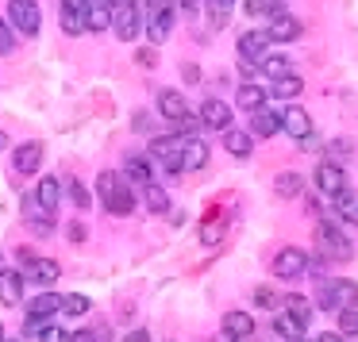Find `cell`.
Returning a JSON list of instances; mask_svg holds the SVG:
<instances>
[{
  "label": "cell",
  "instance_id": "obj_1",
  "mask_svg": "<svg viewBox=\"0 0 358 342\" xmlns=\"http://www.w3.org/2000/svg\"><path fill=\"white\" fill-rule=\"evenodd\" d=\"M312 242H316V254L327 258V262H350V254H355L350 235L335 223H324V219H320L316 231H312Z\"/></svg>",
  "mask_w": 358,
  "mask_h": 342
},
{
  "label": "cell",
  "instance_id": "obj_2",
  "mask_svg": "<svg viewBox=\"0 0 358 342\" xmlns=\"http://www.w3.org/2000/svg\"><path fill=\"white\" fill-rule=\"evenodd\" d=\"M358 304V285L343 277H320L316 285V308L320 311H339V308H355Z\"/></svg>",
  "mask_w": 358,
  "mask_h": 342
},
{
  "label": "cell",
  "instance_id": "obj_3",
  "mask_svg": "<svg viewBox=\"0 0 358 342\" xmlns=\"http://www.w3.org/2000/svg\"><path fill=\"white\" fill-rule=\"evenodd\" d=\"M150 158L162 162V170L181 173L185 170V135H158V139H150Z\"/></svg>",
  "mask_w": 358,
  "mask_h": 342
},
{
  "label": "cell",
  "instance_id": "obj_4",
  "mask_svg": "<svg viewBox=\"0 0 358 342\" xmlns=\"http://www.w3.org/2000/svg\"><path fill=\"white\" fill-rule=\"evenodd\" d=\"M20 211H24V223H27V231H31V235H50V231H55V208L43 204L39 193H27Z\"/></svg>",
  "mask_w": 358,
  "mask_h": 342
},
{
  "label": "cell",
  "instance_id": "obj_5",
  "mask_svg": "<svg viewBox=\"0 0 358 342\" xmlns=\"http://www.w3.org/2000/svg\"><path fill=\"white\" fill-rule=\"evenodd\" d=\"M112 31L120 35L124 43H135L143 31V12L135 0H127V4H112Z\"/></svg>",
  "mask_w": 358,
  "mask_h": 342
},
{
  "label": "cell",
  "instance_id": "obj_6",
  "mask_svg": "<svg viewBox=\"0 0 358 342\" xmlns=\"http://www.w3.org/2000/svg\"><path fill=\"white\" fill-rule=\"evenodd\" d=\"M270 269H273V277H281V281H296V277L308 273V254H304L301 246H285V250L273 254Z\"/></svg>",
  "mask_w": 358,
  "mask_h": 342
},
{
  "label": "cell",
  "instance_id": "obj_7",
  "mask_svg": "<svg viewBox=\"0 0 358 342\" xmlns=\"http://www.w3.org/2000/svg\"><path fill=\"white\" fill-rule=\"evenodd\" d=\"M8 20L24 35H39L43 16H39V0H8Z\"/></svg>",
  "mask_w": 358,
  "mask_h": 342
},
{
  "label": "cell",
  "instance_id": "obj_8",
  "mask_svg": "<svg viewBox=\"0 0 358 342\" xmlns=\"http://www.w3.org/2000/svg\"><path fill=\"white\" fill-rule=\"evenodd\" d=\"M281 131H285L289 139H296V142L312 139V116L301 108V104H285V108H281Z\"/></svg>",
  "mask_w": 358,
  "mask_h": 342
},
{
  "label": "cell",
  "instance_id": "obj_9",
  "mask_svg": "<svg viewBox=\"0 0 358 342\" xmlns=\"http://www.w3.org/2000/svg\"><path fill=\"white\" fill-rule=\"evenodd\" d=\"M158 116L170 119V124H193V108L185 104V96L173 93V89H166V93H158Z\"/></svg>",
  "mask_w": 358,
  "mask_h": 342
},
{
  "label": "cell",
  "instance_id": "obj_10",
  "mask_svg": "<svg viewBox=\"0 0 358 342\" xmlns=\"http://www.w3.org/2000/svg\"><path fill=\"white\" fill-rule=\"evenodd\" d=\"M270 31H243L239 35V58L243 62H255V66H262V58L270 54Z\"/></svg>",
  "mask_w": 358,
  "mask_h": 342
},
{
  "label": "cell",
  "instance_id": "obj_11",
  "mask_svg": "<svg viewBox=\"0 0 358 342\" xmlns=\"http://www.w3.org/2000/svg\"><path fill=\"white\" fill-rule=\"evenodd\" d=\"M316 188L335 200V196L347 188V173H343V165H339V162H320V165H316Z\"/></svg>",
  "mask_w": 358,
  "mask_h": 342
},
{
  "label": "cell",
  "instance_id": "obj_12",
  "mask_svg": "<svg viewBox=\"0 0 358 342\" xmlns=\"http://www.w3.org/2000/svg\"><path fill=\"white\" fill-rule=\"evenodd\" d=\"M231 108L235 104H227V101H204L201 104V124L212 127V131H227V127H231Z\"/></svg>",
  "mask_w": 358,
  "mask_h": 342
},
{
  "label": "cell",
  "instance_id": "obj_13",
  "mask_svg": "<svg viewBox=\"0 0 358 342\" xmlns=\"http://www.w3.org/2000/svg\"><path fill=\"white\" fill-rule=\"evenodd\" d=\"M135 200H139V188H135L131 181H124L116 193L104 196V208H108L112 216H131V211H135Z\"/></svg>",
  "mask_w": 358,
  "mask_h": 342
},
{
  "label": "cell",
  "instance_id": "obj_14",
  "mask_svg": "<svg viewBox=\"0 0 358 342\" xmlns=\"http://www.w3.org/2000/svg\"><path fill=\"white\" fill-rule=\"evenodd\" d=\"M266 101H270V93H266L258 81H243L239 89H235V108H243V112H258V108H266Z\"/></svg>",
  "mask_w": 358,
  "mask_h": 342
},
{
  "label": "cell",
  "instance_id": "obj_15",
  "mask_svg": "<svg viewBox=\"0 0 358 342\" xmlns=\"http://www.w3.org/2000/svg\"><path fill=\"white\" fill-rule=\"evenodd\" d=\"M12 165L20 173H39L43 170V142H24L12 150Z\"/></svg>",
  "mask_w": 358,
  "mask_h": 342
},
{
  "label": "cell",
  "instance_id": "obj_16",
  "mask_svg": "<svg viewBox=\"0 0 358 342\" xmlns=\"http://www.w3.org/2000/svg\"><path fill=\"white\" fill-rule=\"evenodd\" d=\"M270 39L273 43H293V39H301V20L296 16H289V12H278V16L270 20Z\"/></svg>",
  "mask_w": 358,
  "mask_h": 342
},
{
  "label": "cell",
  "instance_id": "obj_17",
  "mask_svg": "<svg viewBox=\"0 0 358 342\" xmlns=\"http://www.w3.org/2000/svg\"><path fill=\"white\" fill-rule=\"evenodd\" d=\"M278 131H281V112H273V108L250 112V135H255V139H270V135H278Z\"/></svg>",
  "mask_w": 358,
  "mask_h": 342
},
{
  "label": "cell",
  "instance_id": "obj_18",
  "mask_svg": "<svg viewBox=\"0 0 358 342\" xmlns=\"http://www.w3.org/2000/svg\"><path fill=\"white\" fill-rule=\"evenodd\" d=\"M224 147H227V154H235V158H250V150H255V135H250V127H227L224 131Z\"/></svg>",
  "mask_w": 358,
  "mask_h": 342
},
{
  "label": "cell",
  "instance_id": "obj_19",
  "mask_svg": "<svg viewBox=\"0 0 358 342\" xmlns=\"http://www.w3.org/2000/svg\"><path fill=\"white\" fill-rule=\"evenodd\" d=\"M55 311H62V296L55 288H43L31 304H27V319H50Z\"/></svg>",
  "mask_w": 358,
  "mask_h": 342
},
{
  "label": "cell",
  "instance_id": "obj_20",
  "mask_svg": "<svg viewBox=\"0 0 358 342\" xmlns=\"http://www.w3.org/2000/svg\"><path fill=\"white\" fill-rule=\"evenodd\" d=\"M127 181H131L135 188H147V185H155V170H150V158H143V154H135V158H127Z\"/></svg>",
  "mask_w": 358,
  "mask_h": 342
},
{
  "label": "cell",
  "instance_id": "obj_21",
  "mask_svg": "<svg viewBox=\"0 0 358 342\" xmlns=\"http://www.w3.org/2000/svg\"><path fill=\"white\" fill-rule=\"evenodd\" d=\"M89 31L104 35L112 27V0H89Z\"/></svg>",
  "mask_w": 358,
  "mask_h": 342
},
{
  "label": "cell",
  "instance_id": "obj_22",
  "mask_svg": "<svg viewBox=\"0 0 358 342\" xmlns=\"http://www.w3.org/2000/svg\"><path fill=\"white\" fill-rule=\"evenodd\" d=\"M224 334H231L235 342L250 339V334H255V319H250L247 311H227L224 315Z\"/></svg>",
  "mask_w": 358,
  "mask_h": 342
},
{
  "label": "cell",
  "instance_id": "obj_23",
  "mask_svg": "<svg viewBox=\"0 0 358 342\" xmlns=\"http://www.w3.org/2000/svg\"><path fill=\"white\" fill-rule=\"evenodd\" d=\"M304 327H308V323H304L301 315H293V311H285V308H281L278 319H273V331H278L281 339H289V342L304 339Z\"/></svg>",
  "mask_w": 358,
  "mask_h": 342
},
{
  "label": "cell",
  "instance_id": "obj_24",
  "mask_svg": "<svg viewBox=\"0 0 358 342\" xmlns=\"http://www.w3.org/2000/svg\"><path fill=\"white\" fill-rule=\"evenodd\" d=\"M20 296H24V277L16 269H4L0 273V300L12 308V304H20Z\"/></svg>",
  "mask_w": 358,
  "mask_h": 342
},
{
  "label": "cell",
  "instance_id": "obj_25",
  "mask_svg": "<svg viewBox=\"0 0 358 342\" xmlns=\"http://www.w3.org/2000/svg\"><path fill=\"white\" fill-rule=\"evenodd\" d=\"M58 24H62L66 35H73V39H78L81 31H89V12H85V8H66V4H62V16H58Z\"/></svg>",
  "mask_w": 358,
  "mask_h": 342
},
{
  "label": "cell",
  "instance_id": "obj_26",
  "mask_svg": "<svg viewBox=\"0 0 358 342\" xmlns=\"http://www.w3.org/2000/svg\"><path fill=\"white\" fill-rule=\"evenodd\" d=\"M173 31V8H166V12H158V16H147V35H150V43H166V35Z\"/></svg>",
  "mask_w": 358,
  "mask_h": 342
},
{
  "label": "cell",
  "instance_id": "obj_27",
  "mask_svg": "<svg viewBox=\"0 0 358 342\" xmlns=\"http://www.w3.org/2000/svg\"><path fill=\"white\" fill-rule=\"evenodd\" d=\"M208 165V142L185 135V170H204Z\"/></svg>",
  "mask_w": 358,
  "mask_h": 342
},
{
  "label": "cell",
  "instance_id": "obj_28",
  "mask_svg": "<svg viewBox=\"0 0 358 342\" xmlns=\"http://www.w3.org/2000/svg\"><path fill=\"white\" fill-rule=\"evenodd\" d=\"M301 89H304V81L296 77V73H285V77H278L273 81V89H270V96H278V101H296L301 96Z\"/></svg>",
  "mask_w": 358,
  "mask_h": 342
},
{
  "label": "cell",
  "instance_id": "obj_29",
  "mask_svg": "<svg viewBox=\"0 0 358 342\" xmlns=\"http://www.w3.org/2000/svg\"><path fill=\"white\" fill-rule=\"evenodd\" d=\"M27 273H31V281H35L39 288H50V285L58 281V273H62V269H58V262H50V258H39V262H35Z\"/></svg>",
  "mask_w": 358,
  "mask_h": 342
},
{
  "label": "cell",
  "instance_id": "obj_30",
  "mask_svg": "<svg viewBox=\"0 0 358 342\" xmlns=\"http://www.w3.org/2000/svg\"><path fill=\"white\" fill-rule=\"evenodd\" d=\"M273 193L285 196V200H293V196L304 193V177L301 173H278V177H273Z\"/></svg>",
  "mask_w": 358,
  "mask_h": 342
},
{
  "label": "cell",
  "instance_id": "obj_31",
  "mask_svg": "<svg viewBox=\"0 0 358 342\" xmlns=\"http://www.w3.org/2000/svg\"><path fill=\"white\" fill-rule=\"evenodd\" d=\"M335 211H339L343 223L358 227V193H347V188H343V193L335 196Z\"/></svg>",
  "mask_w": 358,
  "mask_h": 342
},
{
  "label": "cell",
  "instance_id": "obj_32",
  "mask_svg": "<svg viewBox=\"0 0 358 342\" xmlns=\"http://www.w3.org/2000/svg\"><path fill=\"white\" fill-rule=\"evenodd\" d=\"M258 70H262L270 81H278V77H285V73H293V66H289V58H285V54H266Z\"/></svg>",
  "mask_w": 358,
  "mask_h": 342
},
{
  "label": "cell",
  "instance_id": "obj_33",
  "mask_svg": "<svg viewBox=\"0 0 358 342\" xmlns=\"http://www.w3.org/2000/svg\"><path fill=\"white\" fill-rule=\"evenodd\" d=\"M143 200H147V208L155 211V216L170 211V196H166V188H162V185H147V188H143Z\"/></svg>",
  "mask_w": 358,
  "mask_h": 342
},
{
  "label": "cell",
  "instance_id": "obj_34",
  "mask_svg": "<svg viewBox=\"0 0 358 342\" xmlns=\"http://www.w3.org/2000/svg\"><path fill=\"white\" fill-rule=\"evenodd\" d=\"M66 196H70V200L78 204L81 211H85V208H93V196H89V188L81 185L78 177H70V181H66Z\"/></svg>",
  "mask_w": 358,
  "mask_h": 342
},
{
  "label": "cell",
  "instance_id": "obj_35",
  "mask_svg": "<svg viewBox=\"0 0 358 342\" xmlns=\"http://www.w3.org/2000/svg\"><path fill=\"white\" fill-rule=\"evenodd\" d=\"M93 308V304H89V296H81V292H70V296H62V315H85V311Z\"/></svg>",
  "mask_w": 358,
  "mask_h": 342
},
{
  "label": "cell",
  "instance_id": "obj_36",
  "mask_svg": "<svg viewBox=\"0 0 358 342\" xmlns=\"http://www.w3.org/2000/svg\"><path fill=\"white\" fill-rule=\"evenodd\" d=\"M281 308H285V311H293V315H301L304 323H308V319H312V308H316V304H312V300H304V296H296V292H289Z\"/></svg>",
  "mask_w": 358,
  "mask_h": 342
},
{
  "label": "cell",
  "instance_id": "obj_37",
  "mask_svg": "<svg viewBox=\"0 0 358 342\" xmlns=\"http://www.w3.org/2000/svg\"><path fill=\"white\" fill-rule=\"evenodd\" d=\"M243 8L250 12V16H278V12H285L281 8V0H247V4H243Z\"/></svg>",
  "mask_w": 358,
  "mask_h": 342
},
{
  "label": "cell",
  "instance_id": "obj_38",
  "mask_svg": "<svg viewBox=\"0 0 358 342\" xmlns=\"http://www.w3.org/2000/svg\"><path fill=\"white\" fill-rule=\"evenodd\" d=\"M35 193H39V200H43V204H50V208H58V193H62V185H58V177H43Z\"/></svg>",
  "mask_w": 358,
  "mask_h": 342
},
{
  "label": "cell",
  "instance_id": "obj_39",
  "mask_svg": "<svg viewBox=\"0 0 358 342\" xmlns=\"http://www.w3.org/2000/svg\"><path fill=\"white\" fill-rule=\"evenodd\" d=\"M281 304H285V296H278L273 292V288H255V308H281Z\"/></svg>",
  "mask_w": 358,
  "mask_h": 342
},
{
  "label": "cell",
  "instance_id": "obj_40",
  "mask_svg": "<svg viewBox=\"0 0 358 342\" xmlns=\"http://www.w3.org/2000/svg\"><path fill=\"white\" fill-rule=\"evenodd\" d=\"M220 239H224V223H220V219H208V223L201 227V242L204 246H216Z\"/></svg>",
  "mask_w": 358,
  "mask_h": 342
},
{
  "label": "cell",
  "instance_id": "obj_41",
  "mask_svg": "<svg viewBox=\"0 0 358 342\" xmlns=\"http://www.w3.org/2000/svg\"><path fill=\"white\" fill-rule=\"evenodd\" d=\"M339 331L343 334H358V304L355 308H339Z\"/></svg>",
  "mask_w": 358,
  "mask_h": 342
},
{
  "label": "cell",
  "instance_id": "obj_42",
  "mask_svg": "<svg viewBox=\"0 0 358 342\" xmlns=\"http://www.w3.org/2000/svg\"><path fill=\"white\" fill-rule=\"evenodd\" d=\"M39 342H70V334L62 331V327H55V323H47L39 331Z\"/></svg>",
  "mask_w": 358,
  "mask_h": 342
},
{
  "label": "cell",
  "instance_id": "obj_43",
  "mask_svg": "<svg viewBox=\"0 0 358 342\" xmlns=\"http://www.w3.org/2000/svg\"><path fill=\"white\" fill-rule=\"evenodd\" d=\"M12 47H16V35H12V20H4V24H0V50H4V54H12Z\"/></svg>",
  "mask_w": 358,
  "mask_h": 342
},
{
  "label": "cell",
  "instance_id": "obj_44",
  "mask_svg": "<svg viewBox=\"0 0 358 342\" xmlns=\"http://www.w3.org/2000/svg\"><path fill=\"white\" fill-rule=\"evenodd\" d=\"M308 273L320 281V277L327 273V258H320V254H316V258H308Z\"/></svg>",
  "mask_w": 358,
  "mask_h": 342
},
{
  "label": "cell",
  "instance_id": "obj_45",
  "mask_svg": "<svg viewBox=\"0 0 358 342\" xmlns=\"http://www.w3.org/2000/svg\"><path fill=\"white\" fill-rule=\"evenodd\" d=\"M16 262H20V265H27V269H31V265L39 262V258H35V250H31V246H20V250H16Z\"/></svg>",
  "mask_w": 358,
  "mask_h": 342
},
{
  "label": "cell",
  "instance_id": "obj_46",
  "mask_svg": "<svg viewBox=\"0 0 358 342\" xmlns=\"http://www.w3.org/2000/svg\"><path fill=\"white\" fill-rule=\"evenodd\" d=\"M231 4H235V0H208V8L216 12V24H224V12L231 8Z\"/></svg>",
  "mask_w": 358,
  "mask_h": 342
},
{
  "label": "cell",
  "instance_id": "obj_47",
  "mask_svg": "<svg viewBox=\"0 0 358 342\" xmlns=\"http://www.w3.org/2000/svg\"><path fill=\"white\" fill-rule=\"evenodd\" d=\"M327 154H335V158H339V154H350V142H347V139H331V142H327Z\"/></svg>",
  "mask_w": 358,
  "mask_h": 342
},
{
  "label": "cell",
  "instance_id": "obj_48",
  "mask_svg": "<svg viewBox=\"0 0 358 342\" xmlns=\"http://www.w3.org/2000/svg\"><path fill=\"white\" fill-rule=\"evenodd\" d=\"M66 239H70V242H85V223H70V227H66Z\"/></svg>",
  "mask_w": 358,
  "mask_h": 342
},
{
  "label": "cell",
  "instance_id": "obj_49",
  "mask_svg": "<svg viewBox=\"0 0 358 342\" xmlns=\"http://www.w3.org/2000/svg\"><path fill=\"white\" fill-rule=\"evenodd\" d=\"M70 342H101V334H96V331H73Z\"/></svg>",
  "mask_w": 358,
  "mask_h": 342
},
{
  "label": "cell",
  "instance_id": "obj_50",
  "mask_svg": "<svg viewBox=\"0 0 358 342\" xmlns=\"http://www.w3.org/2000/svg\"><path fill=\"white\" fill-rule=\"evenodd\" d=\"M173 8H181V12H193V16H196V8H201V0H173Z\"/></svg>",
  "mask_w": 358,
  "mask_h": 342
},
{
  "label": "cell",
  "instance_id": "obj_51",
  "mask_svg": "<svg viewBox=\"0 0 358 342\" xmlns=\"http://www.w3.org/2000/svg\"><path fill=\"white\" fill-rule=\"evenodd\" d=\"M320 342H347V334H343V331H327V334H320Z\"/></svg>",
  "mask_w": 358,
  "mask_h": 342
},
{
  "label": "cell",
  "instance_id": "obj_52",
  "mask_svg": "<svg viewBox=\"0 0 358 342\" xmlns=\"http://www.w3.org/2000/svg\"><path fill=\"white\" fill-rule=\"evenodd\" d=\"M124 342H150V334H147V331H143V327H139V331H131V334H127Z\"/></svg>",
  "mask_w": 358,
  "mask_h": 342
},
{
  "label": "cell",
  "instance_id": "obj_53",
  "mask_svg": "<svg viewBox=\"0 0 358 342\" xmlns=\"http://www.w3.org/2000/svg\"><path fill=\"white\" fill-rule=\"evenodd\" d=\"M139 62L143 66H155V50H139Z\"/></svg>",
  "mask_w": 358,
  "mask_h": 342
},
{
  "label": "cell",
  "instance_id": "obj_54",
  "mask_svg": "<svg viewBox=\"0 0 358 342\" xmlns=\"http://www.w3.org/2000/svg\"><path fill=\"white\" fill-rule=\"evenodd\" d=\"M220 342H235V339H231V334H220Z\"/></svg>",
  "mask_w": 358,
  "mask_h": 342
},
{
  "label": "cell",
  "instance_id": "obj_55",
  "mask_svg": "<svg viewBox=\"0 0 358 342\" xmlns=\"http://www.w3.org/2000/svg\"><path fill=\"white\" fill-rule=\"evenodd\" d=\"M112 4H127V0H112Z\"/></svg>",
  "mask_w": 358,
  "mask_h": 342
},
{
  "label": "cell",
  "instance_id": "obj_56",
  "mask_svg": "<svg viewBox=\"0 0 358 342\" xmlns=\"http://www.w3.org/2000/svg\"><path fill=\"white\" fill-rule=\"evenodd\" d=\"M4 342H16V339H4Z\"/></svg>",
  "mask_w": 358,
  "mask_h": 342
},
{
  "label": "cell",
  "instance_id": "obj_57",
  "mask_svg": "<svg viewBox=\"0 0 358 342\" xmlns=\"http://www.w3.org/2000/svg\"><path fill=\"white\" fill-rule=\"evenodd\" d=\"M296 342H308V339H296Z\"/></svg>",
  "mask_w": 358,
  "mask_h": 342
}]
</instances>
